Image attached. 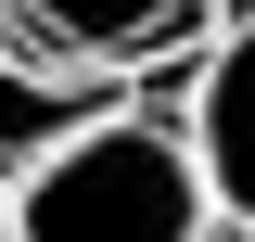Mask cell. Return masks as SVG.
Instances as JSON below:
<instances>
[{
    "label": "cell",
    "instance_id": "obj_1",
    "mask_svg": "<svg viewBox=\"0 0 255 242\" xmlns=\"http://www.w3.org/2000/svg\"><path fill=\"white\" fill-rule=\"evenodd\" d=\"M0 242H217L204 166L166 102H115L0 191Z\"/></svg>",
    "mask_w": 255,
    "mask_h": 242
},
{
    "label": "cell",
    "instance_id": "obj_2",
    "mask_svg": "<svg viewBox=\"0 0 255 242\" xmlns=\"http://www.w3.org/2000/svg\"><path fill=\"white\" fill-rule=\"evenodd\" d=\"M217 0H0V51H38V64H90V77H153V64L204 51Z\"/></svg>",
    "mask_w": 255,
    "mask_h": 242
},
{
    "label": "cell",
    "instance_id": "obj_3",
    "mask_svg": "<svg viewBox=\"0 0 255 242\" xmlns=\"http://www.w3.org/2000/svg\"><path fill=\"white\" fill-rule=\"evenodd\" d=\"M166 115H179L191 166H204L217 230H255V0H217V26L191 51V90L166 102Z\"/></svg>",
    "mask_w": 255,
    "mask_h": 242
},
{
    "label": "cell",
    "instance_id": "obj_4",
    "mask_svg": "<svg viewBox=\"0 0 255 242\" xmlns=\"http://www.w3.org/2000/svg\"><path fill=\"white\" fill-rule=\"evenodd\" d=\"M115 102H140L128 77H90V64H38V51H0V191L26 179L38 153H64L77 127H102Z\"/></svg>",
    "mask_w": 255,
    "mask_h": 242
}]
</instances>
